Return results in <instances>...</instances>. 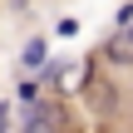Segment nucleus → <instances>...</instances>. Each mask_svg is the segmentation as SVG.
Wrapping results in <instances>:
<instances>
[{
	"mask_svg": "<svg viewBox=\"0 0 133 133\" xmlns=\"http://www.w3.org/2000/svg\"><path fill=\"white\" fill-rule=\"evenodd\" d=\"M44 64H49V39H44V35L25 39V44H20V69L35 74V69H44Z\"/></svg>",
	"mask_w": 133,
	"mask_h": 133,
	"instance_id": "nucleus-2",
	"label": "nucleus"
},
{
	"mask_svg": "<svg viewBox=\"0 0 133 133\" xmlns=\"http://www.w3.org/2000/svg\"><path fill=\"white\" fill-rule=\"evenodd\" d=\"M20 133H54V109H20Z\"/></svg>",
	"mask_w": 133,
	"mask_h": 133,
	"instance_id": "nucleus-3",
	"label": "nucleus"
},
{
	"mask_svg": "<svg viewBox=\"0 0 133 133\" xmlns=\"http://www.w3.org/2000/svg\"><path fill=\"white\" fill-rule=\"evenodd\" d=\"M15 104H20V109H39V84H35V79H20V84H15Z\"/></svg>",
	"mask_w": 133,
	"mask_h": 133,
	"instance_id": "nucleus-5",
	"label": "nucleus"
},
{
	"mask_svg": "<svg viewBox=\"0 0 133 133\" xmlns=\"http://www.w3.org/2000/svg\"><path fill=\"white\" fill-rule=\"evenodd\" d=\"M123 35H128V39H133V25H128V30H123Z\"/></svg>",
	"mask_w": 133,
	"mask_h": 133,
	"instance_id": "nucleus-7",
	"label": "nucleus"
},
{
	"mask_svg": "<svg viewBox=\"0 0 133 133\" xmlns=\"http://www.w3.org/2000/svg\"><path fill=\"white\" fill-rule=\"evenodd\" d=\"M84 99H89V109H94L104 123L118 114V89H114L104 74H94V69H89V79H84Z\"/></svg>",
	"mask_w": 133,
	"mask_h": 133,
	"instance_id": "nucleus-1",
	"label": "nucleus"
},
{
	"mask_svg": "<svg viewBox=\"0 0 133 133\" xmlns=\"http://www.w3.org/2000/svg\"><path fill=\"white\" fill-rule=\"evenodd\" d=\"M15 109L20 104H0V133H15Z\"/></svg>",
	"mask_w": 133,
	"mask_h": 133,
	"instance_id": "nucleus-6",
	"label": "nucleus"
},
{
	"mask_svg": "<svg viewBox=\"0 0 133 133\" xmlns=\"http://www.w3.org/2000/svg\"><path fill=\"white\" fill-rule=\"evenodd\" d=\"M104 59H109V64H133V39L128 35H114L109 49H104Z\"/></svg>",
	"mask_w": 133,
	"mask_h": 133,
	"instance_id": "nucleus-4",
	"label": "nucleus"
}]
</instances>
